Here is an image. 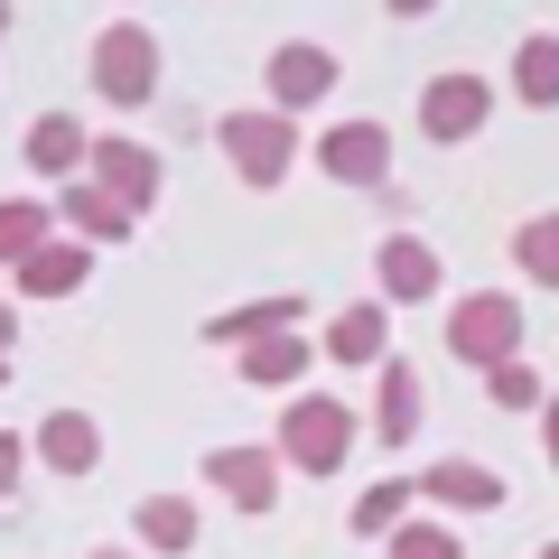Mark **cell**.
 <instances>
[{
	"label": "cell",
	"mask_w": 559,
	"mask_h": 559,
	"mask_svg": "<svg viewBox=\"0 0 559 559\" xmlns=\"http://www.w3.org/2000/svg\"><path fill=\"white\" fill-rule=\"evenodd\" d=\"M280 457L299 466V476H336V466L355 457V401L299 392L289 411H280Z\"/></svg>",
	"instance_id": "obj_1"
},
{
	"label": "cell",
	"mask_w": 559,
	"mask_h": 559,
	"mask_svg": "<svg viewBox=\"0 0 559 559\" xmlns=\"http://www.w3.org/2000/svg\"><path fill=\"white\" fill-rule=\"evenodd\" d=\"M215 150H224V168H234L242 187H280L289 178V159H299V131H289V112H224L215 121Z\"/></svg>",
	"instance_id": "obj_2"
},
{
	"label": "cell",
	"mask_w": 559,
	"mask_h": 559,
	"mask_svg": "<svg viewBox=\"0 0 559 559\" xmlns=\"http://www.w3.org/2000/svg\"><path fill=\"white\" fill-rule=\"evenodd\" d=\"M448 355L476 364V373L513 364L522 355V299H503V289H466V299L448 308Z\"/></svg>",
	"instance_id": "obj_3"
},
{
	"label": "cell",
	"mask_w": 559,
	"mask_h": 559,
	"mask_svg": "<svg viewBox=\"0 0 559 559\" xmlns=\"http://www.w3.org/2000/svg\"><path fill=\"white\" fill-rule=\"evenodd\" d=\"M84 66H94V94L121 103V112H140V103L159 94V38H150L140 20H112V28L94 38V57H84Z\"/></svg>",
	"instance_id": "obj_4"
},
{
	"label": "cell",
	"mask_w": 559,
	"mask_h": 559,
	"mask_svg": "<svg viewBox=\"0 0 559 559\" xmlns=\"http://www.w3.org/2000/svg\"><path fill=\"white\" fill-rule=\"evenodd\" d=\"M485 121H495V84H485V75H466V66H457V75H429V84H419V131L439 140V150L476 140Z\"/></svg>",
	"instance_id": "obj_5"
},
{
	"label": "cell",
	"mask_w": 559,
	"mask_h": 559,
	"mask_svg": "<svg viewBox=\"0 0 559 559\" xmlns=\"http://www.w3.org/2000/svg\"><path fill=\"white\" fill-rule=\"evenodd\" d=\"M336 47H318V38H289V47H271V66H261V84H271V112H308V103H326L336 94Z\"/></svg>",
	"instance_id": "obj_6"
},
{
	"label": "cell",
	"mask_w": 559,
	"mask_h": 559,
	"mask_svg": "<svg viewBox=\"0 0 559 559\" xmlns=\"http://www.w3.org/2000/svg\"><path fill=\"white\" fill-rule=\"evenodd\" d=\"M84 178H94L103 197H121L131 215H150V205H159V187H168V168H159V150H150V140H94Z\"/></svg>",
	"instance_id": "obj_7"
},
{
	"label": "cell",
	"mask_w": 559,
	"mask_h": 559,
	"mask_svg": "<svg viewBox=\"0 0 559 559\" xmlns=\"http://www.w3.org/2000/svg\"><path fill=\"white\" fill-rule=\"evenodd\" d=\"M318 168L336 187H382L392 178V131L382 121H336V131H318Z\"/></svg>",
	"instance_id": "obj_8"
},
{
	"label": "cell",
	"mask_w": 559,
	"mask_h": 559,
	"mask_svg": "<svg viewBox=\"0 0 559 559\" xmlns=\"http://www.w3.org/2000/svg\"><path fill=\"white\" fill-rule=\"evenodd\" d=\"M205 485L242 513H271L280 503V448H205Z\"/></svg>",
	"instance_id": "obj_9"
},
{
	"label": "cell",
	"mask_w": 559,
	"mask_h": 559,
	"mask_svg": "<svg viewBox=\"0 0 559 559\" xmlns=\"http://www.w3.org/2000/svg\"><path fill=\"white\" fill-rule=\"evenodd\" d=\"M28 457L57 466V476H94L103 466V419L94 411H47L38 429H28Z\"/></svg>",
	"instance_id": "obj_10"
},
{
	"label": "cell",
	"mask_w": 559,
	"mask_h": 559,
	"mask_svg": "<svg viewBox=\"0 0 559 559\" xmlns=\"http://www.w3.org/2000/svg\"><path fill=\"white\" fill-rule=\"evenodd\" d=\"M373 280H382V308H419V299H439V252L419 234H382Z\"/></svg>",
	"instance_id": "obj_11"
},
{
	"label": "cell",
	"mask_w": 559,
	"mask_h": 559,
	"mask_svg": "<svg viewBox=\"0 0 559 559\" xmlns=\"http://www.w3.org/2000/svg\"><path fill=\"white\" fill-rule=\"evenodd\" d=\"M419 495L439 503V513H503V476L476 457H439L429 476H419Z\"/></svg>",
	"instance_id": "obj_12"
},
{
	"label": "cell",
	"mask_w": 559,
	"mask_h": 559,
	"mask_svg": "<svg viewBox=\"0 0 559 559\" xmlns=\"http://www.w3.org/2000/svg\"><path fill=\"white\" fill-rule=\"evenodd\" d=\"M373 439H382V448H411V439H419V373H411L401 355L373 364Z\"/></svg>",
	"instance_id": "obj_13"
},
{
	"label": "cell",
	"mask_w": 559,
	"mask_h": 559,
	"mask_svg": "<svg viewBox=\"0 0 559 559\" xmlns=\"http://www.w3.org/2000/svg\"><path fill=\"white\" fill-rule=\"evenodd\" d=\"M20 150H28V168H38V178H57V187H66V178H84V159H94V140H84V121H75V112H38Z\"/></svg>",
	"instance_id": "obj_14"
},
{
	"label": "cell",
	"mask_w": 559,
	"mask_h": 559,
	"mask_svg": "<svg viewBox=\"0 0 559 559\" xmlns=\"http://www.w3.org/2000/svg\"><path fill=\"white\" fill-rule=\"evenodd\" d=\"M84 271H94V242H57L47 234L10 280H20V299H66V289H84Z\"/></svg>",
	"instance_id": "obj_15"
},
{
	"label": "cell",
	"mask_w": 559,
	"mask_h": 559,
	"mask_svg": "<svg viewBox=\"0 0 559 559\" xmlns=\"http://www.w3.org/2000/svg\"><path fill=\"white\" fill-rule=\"evenodd\" d=\"M308 299H252V308H215L205 318V345H261V336H299Z\"/></svg>",
	"instance_id": "obj_16"
},
{
	"label": "cell",
	"mask_w": 559,
	"mask_h": 559,
	"mask_svg": "<svg viewBox=\"0 0 559 559\" xmlns=\"http://www.w3.org/2000/svg\"><path fill=\"white\" fill-rule=\"evenodd\" d=\"M57 224H75V234L84 242H131V205H121V197H103V187L94 178H66V197H57Z\"/></svg>",
	"instance_id": "obj_17"
},
{
	"label": "cell",
	"mask_w": 559,
	"mask_h": 559,
	"mask_svg": "<svg viewBox=\"0 0 559 559\" xmlns=\"http://www.w3.org/2000/svg\"><path fill=\"white\" fill-rule=\"evenodd\" d=\"M131 532H140L150 559H178V550H197V503H187V495H140L131 503Z\"/></svg>",
	"instance_id": "obj_18"
},
{
	"label": "cell",
	"mask_w": 559,
	"mask_h": 559,
	"mask_svg": "<svg viewBox=\"0 0 559 559\" xmlns=\"http://www.w3.org/2000/svg\"><path fill=\"white\" fill-rule=\"evenodd\" d=\"M382 336H392V326H382V299H364V308H345V318L326 326V355H336L345 373H373V364H382Z\"/></svg>",
	"instance_id": "obj_19"
},
{
	"label": "cell",
	"mask_w": 559,
	"mask_h": 559,
	"mask_svg": "<svg viewBox=\"0 0 559 559\" xmlns=\"http://www.w3.org/2000/svg\"><path fill=\"white\" fill-rule=\"evenodd\" d=\"M411 503H419V485H411V476H382V485H364V495H355L345 532H364V540H392L401 522H411Z\"/></svg>",
	"instance_id": "obj_20"
},
{
	"label": "cell",
	"mask_w": 559,
	"mask_h": 559,
	"mask_svg": "<svg viewBox=\"0 0 559 559\" xmlns=\"http://www.w3.org/2000/svg\"><path fill=\"white\" fill-rule=\"evenodd\" d=\"M513 94L532 103V112H550V103H559V38H550V28H532V38L513 47Z\"/></svg>",
	"instance_id": "obj_21"
},
{
	"label": "cell",
	"mask_w": 559,
	"mask_h": 559,
	"mask_svg": "<svg viewBox=\"0 0 559 559\" xmlns=\"http://www.w3.org/2000/svg\"><path fill=\"white\" fill-rule=\"evenodd\" d=\"M47 224H57V205H38V197H0V261L20 271V261L47 242Z\"/></svg>",
	"instance_id": "obj_22"
},
{
	"label": "cell",
	"mask_w": 559,
	"mask_h": 559,
	"mask_svg": "<svg viewBox=\"0 0 559 559\" xmlns=\"http://www.w3.org/2000/svg\"><path fill=\"white\" fill-rule=\"evenodd\" d=\"M299 373H308V345H299V336H261V345H242V382H261V392H289Z\"/></svg>",
	"instance_id": "obj_23"
},
{
	"label": "cell",
	"mask_w": 559,
	"mask_h": 559,
	"mask_svg": "<svg viewBox=\"0 0 559 559\" xmlns=\"http://www.w3.org/2000/svg\"><path fill=\"white\" fill-rule=\"evenodd\" d=\"M513 261H522V280H540V289H559V215H532L513 234Z\"/></svg>",
	"instance_id": "obj_24"
},
{
	"label": "cell",
	"mask_w": 559,
	"mask_h": 559,
	"mask_svg": "<svg viewBox=\"0 0 559 559\" xmlns=\"http://www.w3.org/2000/svg\"><path fill=\"white\" fill-rule=\"evenodd\" d=\"M485 392H495V411H540V373H532V364H495V373H485Z\"/></svg>",
	"instance_id": "obj_25"
},
{
	"label": "cell",
	"mask_w": 559,
	"mask_h": 559,
	"mask_svg": "<svg viewBox=\"0 0 559 559\" xmlns=\"http://www.w3.org/2000/svg\"><path fill=\"white\" fill-rule=\"evenodd\" d=\"M392 559H466V550H457L448 522H401V532H392Z\"/></svg>",
	"instance_id": "obj_26"
},
{
	"label": "cell",
	"mask_w": 559,
	"mask_h": 559,
	"mask_svg": "<svg viewBox=\"0 0 559 559\" xmlns=\"http://www.w3.org/2000/svg\"><path fill=\"white\" fill-rule=\"evenodd\" d=\"M20 476H28V439H20V429H0V503L20 495Z\"/></svg>",
	"instance_id": "obj_27"
},
{
	"label": "cell",
	"mask_w": 559,
	"mask_h": 559,
	"mask_svg": "<svg viewBox=\"0 0 559 559\" xmlns=\"http://www.w3.org/2000/svg\"><path fill=\"white\" fill-rule=\"evenodd\" d=\"M540 439H550V466H559V401H550V411H540Z\"/></svg>",
	"instance_id": "obj_28"
},
{
	"label": "cell",
	"mask_w": 559,
	"mask_h": 559,
	"mask_svg": "<svg viewBox=\"0 0 559 559\" xmlns=\"http://www.w3.org/2000/svg\"><path fill=\"white\" fill-rule=\"evenodd\" d=\"M10 336H20V308H10V299H0V355H10Z\"/></svg>",
	"instance_id": "obj_29"
},
{
	"label": "cell",
	"mask_w": 559,
	"mask_h": 559,
	"mask_svg": "<svg viewBox=\"0 0 559 559\" xmlns=\"http://www.w3.org/2000/svg\"><path fill=\"white\" fill-rule=\"evenodd\" d=\"M429 10H439V0H392V20H429Z\"/></svg>",
	"instance_id": "obj_30"
},
{
	"label": "cell",
	"mask_w": 559,
	"mask_h": 559,
	"mask_svg": "<svg viewBox=\"0 0 559 559\" xmlns=\"http://www.w3.org/2000/svg\"><path fill=\"white\" fill-rule=\"evenodd\" d=\"M84 559H150V550H84Z\"/></svg>",
	"instance_id": "obj_31"
},
{
	"label": "cell",
	"mask_w": 559,
	"mask_h": 559,
	"mask_svg": "<svg viewBox=\"0 0 559 559\" xmlns=\"http://www.w3.org/2000/svg\"><path fill=\"white\" fill-rule=\"evenodd\" d=\"M10 20H20V10H10V0H0V38H10Z\"/></svg>",
	"instance_id": "obj_32"
},
{
	"label": "cell",
	"mask_w": 559,
	"mask_h": 559,
	"mask_svg": "<svg viewBox=\"0 0 559 559\" xmlns=\"http://www.w3.org/2000/svg\"><path fill=\"white\" fill-rule=\"evenodd\" d=\"M540 559H559V540H550V550H540Z\"/></svg>",
	"instance_id": "obj_33"
},
{
	"label": "cell",
	"mask_w": 559,
	"mask_h": 559,
	"mask_svg": "<svg viewBox=\"0 0 559 559\" xmlns=\"http://www.w3.org/2000/svg\"><path fill=\"white\" fill-rule=\"evenodd\" d=\"M0 382H10V364H0Z\"/></svg>",
	"instance_id": "obj_34"
}]
</instances>
